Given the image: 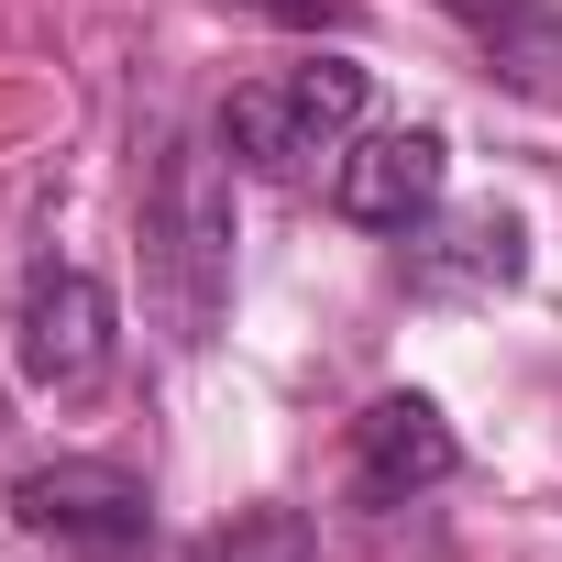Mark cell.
Masks as SVG:
<instances>
[{
    "label": "cell",
    "mask_w": 562,
    "mask_h": 562,
    "mask_svg": "<svg viewBox=\"0 0 562 562\" xmlns=\"http://www.w3.org/2000/svg\"><path fill=\"white\" fill-rule=\"evenodd\" d=\"M144 243H155V276H166V299H177V342H210L221 288H232V188H221V155L210 144H188V133L155 144Z\"/></svg>",
    "instance_id": "obj_1"
},
{
    "label": "cell",
    "mask_w": 562,
    "mask_h": 562,
    "mask_svg": "<svg viewBox=\"0 0 562 562\" xmlns=\"http://www.w3.org/2000/svg\"><path fill=\"white\" fill-rule=\"evenodd\" d=\"M353 122H364V67L353 56H299V67H276V78L221 100V155L254 166V177H310V166H342Z\"/></svg>",
    "instance_id": "obj_2"
},
{
    "label": "cell",
    "mask_w": 562,
    "mask_h": 562,
    "mask_svg": "<svg viewBox=\"0 0 562 562\" xmlns=\"http://www.w3.org/2000/svg\"><path fill=\"white\" fill-rule=\"evenodd\" d=\"M12 518L56 562H144V540H155V496L122 463H45V474H23Z\"/></svg>",
    "instance_id": "obj_3"
},
{
    "label": "cell",
    "mask_w": 562,
    "mask_h": 562,
    "mask_svg": "<svg viewBox=\"0 0 562 562\" xmlns=\"http://www.w3.org/2000/svg\"><path fill=\"white\" fill-rule=\"evenodd\" d=\"M111 331H122V310L89 265H56V276L23 288V375L45 397H89L111 375Z\"/></svg>",
    "instance_id": "obj_4"
},
{
    "label": "cell",
    "mask_w": 562,
    "mask_h": 562,
    "mask_svg": "<svg viewBox=\"0 0 562 562\" xmlns=\"http://www.w3.org/2000/svg\"><path fill=\"white\" fill-rule=\"evenodd\" d=\"M441 166H452V144H441L430 122H408V133H353L342 166H331V210L364 221V232H419V221L441 210Z\"/></svg>",
    "instance_id": "obj_5"
},
{
    "label": "cell",
    "mask_w": 562,
    "mask_h": 562,
    "mask_svg": "<svg viewBox=\"0 0 562 562\" xmlns=\"http://www.w3.org/2000/svg\"><path fill=\"white\" fill-rule=\"evenodd\" d=\"M529 276V232H518V210H430L419 232H408V288L419 299H496V288H518Z\"/></svg>",
    "instance_id": "obj_6"
},
{
    "label": "cell",
    "mask_w": 562,
    "mask_h": 562,
    "mask_svg": "<svg viewBox=\"0 0 562 562\" xmlns=\"http://www.w3.org/2000/svg\"><path fill=\"white\" fill-rule=\"evenodd\" d=\"M452 463H463V441H452V419L430 408V397H375L364 419H353V485L375 496V507H408V496H430V485H452Z\"/></svg>",
    "instance_id": "obj_7"
},
{
    "label": "cell",
    "mask_w": 562,
    "mask_h": 562,
    "mask_svg": "<svg viewBox=\"0 0 562 562\" xmlns=\"http://www.w3.org/2000/svg\"><path fill=\"white\" fill-rule=\"evenodd\" d=\"M441 12H463L518 89H562V12L551 0H441Z\"/></svg>",
    "instance_id": "obj_8"
}]
</instances>
